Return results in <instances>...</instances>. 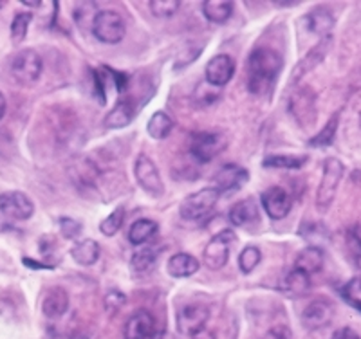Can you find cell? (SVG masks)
<instances>
[{
	"instance_id": "obj_20",
	"label": "cell",
	"mask_w": 361,
	"mask_h": 339,
	"mask_svg": "<svg viewBox=\"0 0 361 339\" xmlns=\"http://www.w3.org/2000/svg\"><path fill=\"white\" fill-rule=\"evenodd\" d=\"M135 116V105L130 98H123L119 99L114 106H112V111L105 116V127L107 128H125L128 127L132 123Z\"/></svg>"
},
{
	"instance_id": "obj_32",
	"label": "cell",
	"mask_w": 361,
	"mask_h": 339,
	"mask_svg": "<svg viewBox=\"0 0 361 339\" xmlns=\"http://www.w3.org/2000/svg\"><path fill=\"white\" fill-rule=\"evenodd\" d=\"M31 24V13H17L11 22V40L18 45L27 37V27Z\"/></svg>"
},
{
	"instance_id": "obj_25",
	"label": "cell",
	"mask_w": 361,
	"mask_h": 339,
	"mask_svg": "<svg viewBox=\"0 0 361 339\" xmlns=\"http://www.w3.org/2000/svg\"><path fill=\"white\" fill-rule=\"evenodd\" d=\"M99 253H102L99 244L92 240V238H85V240L74 244V247H71V257L80 266H92V264H96Z\"/></svg>"
},
{
	"instance_id": "obj_5",
	"label": "cell",
	"mask_w": 361,
	"mask_h": 339,
	"mask_svg": "<svg viewBox=\"0 0 361 339\" xmlns=\"http://www.w3.org/2000/svg\"><path fill=\"white\" fill-rule=\"evenodd\" d=\"M92 35L103 44H119L125 38V22L118 11L103 9L96 13L92 22Z\"/></svg>"
},
{
	"instance_id": "obj_36",
	"label": "cell",
	"mask_w": 361,
	"mask_h": 339,
	"mask_svg": "<svg viewBox=\"0 0 361 339\" xmlns=\"http://www.w3.org/2000/svg\"><path fill=\"white\" fill-rule=\"evenodd\" d=\"M180 9V2L177 0H154L150 2V11L157 18H170Z\"/></svg>"
},
{
	"instance_id": "obj_3",
	"label": "cell",
	"mask_w": 361,
	"mask_h": 339,
	"mask_svg": "<svg viewBox=\"0 0 361 339\" xmlns=\"http://www.w3.org/2000/svg\"><path fill=\"white\" fill-rule=\"evenodd\" d=\"M221 193L212 186V188H202L199 192L192 193L180 202L179 215L186 222H199L204 221L209 213L214 211L217 206Z\"/></svg>"
},
{
	"instance_id": "obj_44",
	"label": "cell",
	"mask_w": 361,
	"mask_h": 339,
	"mask_svg": "<svg viewBox=\"0 0 361 339\" xmlns=\"http://www.w3.org/2000/svg\"><path fill=\"white\" fill-rule=\"evenodd\" d=\"M25 6H29V8H40V2H33V0H25L24 2Z\"/></svg>"
},
{
	"instance_id": "obj_24",
	"label": "cell",
	"mask_w": 361,
	"mask_h": 339,
	"mask_svg": "<svg viewBox=\"0 0 361 339\" xmlns=\"http://www.w3.org/2000/svg\"><path fill=\"white\" fill-rule=\"evenodd\" d=\"M259 218V208L253 199H244L230 209V222L237 228H244V226L251 224Z\"/></svg>"
},
{
	"instance_id": "obj_9",
	"label": "cell",
	"mask_w": 361,
	"mask_h": 339,
	"mask_svg": "<svg viewBox=\"0 0 361 339\" xmlns=\"http://www.w3.org/2000/svg\"><path fill=\"white\" fill-rule=\"evenodd\" d=\"M134 173H135V180L141 186L147 195L150 197H161L164 193V184L163 179H161V173L157 170L156 163L148 156L141 154L137 159H135V166H134Z\"/></svg>"
},
{
	"instance_id": "obj_23",
	"label": "cell",
	"mask_w": 361,
	"mask_h": 339,
	"mask_svg": "<svg viewBox=\"0 0 361 339\" xmlns=\"http://www.w3.org/2000/svg\"><path fill=\"white\" fill-rule=\"evenodd\" d=\"M283 295L291 296V298H302L311 290V276L298 269H293L291 273L286 274L282 282Z\"/></svg>"
},
{
	"instance_id": "obj_27",
	"label": "cell",
	"mask_w": 361,
	"mask_h": 339,
	"mask_svg": "<svg viewBox=\"0 0 361 339\" xmlns=\"http://www.w3.org/2000/svg\"><path fill=\"white\" fill-rule=\"evenodd\" d=\"M157 233V224L150 218H141L135 221L128 229V240L134 245H143L148 240H152L154 235Z\"/></svg>"
},
{
	"instance_id": "obj_7",
	"label": "cell",
	"mask_w": 361,
	"mask_h": 339,
	"mask_svg": "<svg viewBox=\"0 0 361 339\" xmlns=\"http://www.w3.org/2000/svg\"><path fill=\"white\" fill-rule=\"evenodd\" d=\"M289 112L302 128H312L316 123V96L309 87H300L289 98Z\"/></svg>"
},
{
	"instance_id": "obj_41",
	"label": "cell",
	"mask_w": 361,
	"mask_h": 339,
	"mask_svg": "<svg viewBox=\"0 0 361 339\" xmlns=\"http://www.w3.org/2000/svg\"><path fill=\"white\" fill-rule=\"evenodd\" d=\"M331 339H361V335L357 334L354 328L341 327V328H338L333 335H331Z\"/></svg>"
},
{
	"instance_id": "obj_4",
	"label": "cell",
	"mask_w": 361,
	"mask_h": 339,
	"mask_svg": "<svg viewBox=\"0 0 361 339\" xmlns=\"http://www.w3.org/2000/svg\"><path fill=\"white\" fill-rule=\"evenodd\" d=\"M42 69H44V61L42 56L35 49H22L13 56L11 66H9V73H11L13 80L18 85H33L40 78Z\"/></svg>"
},
{
	"instance_id": "obj_17",
	"label": "cell",
	"mask_w": 361,
	"mask_h": 339,
	"mask_svg": "<svg viewBox=\"0 0 361 339\" xmlns=\"http://www.w3.org/2000/svg\"><path fill=\"white\" fill-rule=\"evenodd\" d=\"M247 180V172L238 164H224V166L215 173V186L219 193H230L238 190Z\"/></svg>"
},
{
	"instance_id": "obj_12",
	"label": "cell",
	"mask_w": 361,
	"mask_h": 339,
	"mask_svg": "<svg viewBox=\"0 0 361 339\" xmlns=\"http://www.w3.org/2000/svg\"><path fill=\"white\" fill-rule=\"evenodd\" d=\"M334 318V305L325 298H316L302 312V325L307 331H322Z\"/></svg>"
},
{
	"instance_id": "obj_14",
	"label": "cell",
	"mask_w": 361,
	"mask_h": 339,
	"mask_svg": "<svg viewBox=\"0 0 361 339\" xmlns=\"http://www.w3.org/2000/svg\"><path fill=\"white\" fill-rule=\"evenodd\" d=\"M331 47H333V38L331 37L322 38V40L318 42V44H316L314 47H312V49L309 51L304 58H302V60L298 61V66L293 69L289 83L300 82V80L304 78L305 74H309L312 69H316V67L320 66L322 61L325 60V56L329 54V51H331Z\"/></svg>"
},
{
	"instance_id": "obj_43",
	"label": "cell",
	"mask_w": 361,
	"mask_h": 339,
	"mask_svg": "<svg viewBox=\"0 0 361 339\" xmlns=\"http://www.w3.org/2000/svg\"><path fill=\"white\" fill-rule=\"evenodd\" d=\"M6 106H8V103H6L4 94H2V92H0V119L4 118V114H6Z\"/></svg>"
},
{
	"instance_id": "obj_31",
	"label": "cell",
	"mask_w": 361,
	"mask_h": 339,
	"mask_svg": "<svg viewBox=\"0 0 361 339\" xmlns=\"http://www.w3.org/2000/svg\"><path fill=\"white\" fill-rule=\"evenodd\" d=\"M307 163V156H267L264 159V168H286V170H298Z\"/></svg>"
},
{
	"instance_id": "obj_42",
	"label": "cell",
	"mask_w": 361,
	"mask_h": 339,
	"mask_svg": "<svg viewBox=\"0 0 361 339\" xmlns=\"http://www.w3.org/2000/svg\"><path fill=\"white\" fill-rule=\"evenodd\" d=\"M192 339H215V334L212 331H208V328H202L201 332L193 334Z\"/></svg>"
},
{
	"instance_id": "obj_39",
	"label": "cell",
	"mask_w": 361,
	"mask_h": 339,
	"mask_svg": "<svg viewBox=\"0 0 361 339\" xmlns=\"http://www.w3.org/2000/svg\"><path fill=\"white\" fill-rule=\"evenodd\" d=\"M60 228H62V233L66 238H74L82 231V224L71 217L60 218Z\"/></svg>"
},
{
	"instance_id": "obj_33",
	"label": "cell",
	"mask_w": 361,
	"mask_h": 339,
	"mask_svg": "<svg viewBox=\"0 0 361 339\" xmlns=\"http://www.w3.org/2000/svg\"><path fill=\"white\" fill-rule=\"evenodd\" d=\"M260 258H262V254H260L259 247L247 245V247L243 249V253L238 254V267H240V271H243L244 274L253 273L255 267L260 264Z\"/></svg>"
},
{
	"instance_id": "obj_11",
	"label": "cell",
	"mask_w": 361,
	"mask_h": 339,
	"mask_svg": "<svg viewBox=\"0 0 361 339\" xmlns=\"http://www.w3.org/2000/svg\"><path fill=\"white\" fill-rule=\"evenodd\" d=\"M0 213L11 221H27L33 217L35 204L22 192H8L0 195Z\"/></svg>"
},
{
	"instance_id": "obj_13",
	"label": "cell",
	"mask_w": 361,
	"mask_h": 339,
	"mask_svg": "<svg viewBox=\"0 0 361 339\" xmlns=\"http://www.w3.org/2000/svg\"><path fill=\"white\" fill-rule=\"evenodd\" d=\"M262 206L266 209L267 217L273 218V221H282L291 211L293 199L283 188L273 186L262 193Z\"/></svg>"
},
{
	"instance_id": "obj_18",
	"label": "cell",
	"mask_w": 361,
	"mask_h": 339,
	"mask_svg": "<svg viewBox=\"0 0 361 339\" xmlns=\"http://www.w3.org/2000/svg\"><path fill=\"white\" fill-rule=\"evenodd\" d=\"M69 309V292L62 287H51L42 300V312L45 318H62Z\"/></svg>"
},
{
	"instance_id": "obj_30",
	"label": "cell",
	"mask_w": 361,
	"mask_h": 339,
	"mask_svg": "<svg viewBox=\"0 0 361 339\" xmlns=\"http://www.w3.org/2000/svg\"><path fill=\"white\" fill-rule=\"evenodd\" d=\"M157 254L159 251L154 249V247H145V249L135 251L134 257L130 260V269L134 271L135 274H143L147 271H150L154 267L157 260Z\"/></svg>"
},
{
	"instance_id": "obj_38",
	"label": "cell",
	"mask_w": 361,
	"mask_h": 339,
	"mask_svg": "<svg viewBox=\"0 0 361 339\" xmlns=\"http://www.w3.org/2000/svg\"><path fill=\"white\" fill-rule=\"evenodd\" d=\"M349 245L353 249V258L356 261V267L361 269V224H357L356 228H353L349 231Z\"/></svg>"
},
{
	"instance_id": "obj_8",
	"label": "cell",
	"mask_w": 361,
	"mask_h": 339,
	"mask_svg": "<svg viewBox=\"0 0 361 339\" xmlns=\"http://www.w3.org/2000/svg\"><path fill=\"white\" fill-rule=\"evenodd\" d=\"M235 242V233L231 229H224L221 233L214 235L206 244L204 251H202V261L204 266L212 271H219L228 264L230 258L231 244Z\"/></svg>"
},
{
	"instance_id": "obj_40",
	"label": "cell",
	"mask_w": 361,
	"mask_h": 339,
	"mask_svg": "<svg viewBox=\"0 0 361 339\" xmlns=\"http://www.w3.org/2000/svg\"><path fill=\"white\" fill-rule=\"evenodd\" d=\"M260 339H293V334L286 325H275V327H271L269 331L264 332Z\"/></svg>"
},
{
	"instance_id": "obj_22",
	"label": "cell",
	"mask_w": 361,
	"mask_h": 339,
	"mask_svg": "<svg viewBox=\"0 0 361 339\" xmlns=\"http://www.w3.org/2000/svg\"><path fill=\"white\" fill-rule=\"evenodd\" d=\"M166 271L172 278H188L199 271V260L188 253H176L166 264Z\"/></svg>"
},
{
	"instance_id": "obj_2",
	"label": "cell",
	"mask_w": 361,
	"mask_h": 339,
	"mask_svg": "<svg viewBox=\"0 0 361 339\" xmlns=\"http://www.w3.org/2000/svg\"><path fill=\"white\" fill-rule=\"evenodd\" d=\"M345 166L341 161H338L336 157H329L324 163V173H322V180L318 184V190H316V208L318 211L325 213L331 204L336 199L338 188H340V183L343 179Z\"/></svg>"
},
{
	"instance_id": "obj_6",
	"label": "cell",
	"mask_w": 361,
	"mask_h": 339,
	"mask_svg": "<svg viewBox=\"0 0 361 339\" xmlns=\"http://www.w3.org/2000/svg\"><path fill=\"white\" fill-rule=\"evenodd\" d=\"M190 154L197 163L206 164L226 148V137L219 132H195L190 135Z\"/></svg>"
},
{
	"instance_id": "obj_15",
	"label": "cell",
	"mask_w": 361,
	"mask_h": 339,
	"mask_svg": "<svg viewBox=\"0 0 361 339\" xmlns=\"http://www.w3.org/2000/svg\"><path fill=\"white\" fill-rule=\"evenodd\" d=\"M206 82L214 87H224L226 83L233 78L235 74V60L230 54H217L206 63Z\"/></svg>"
},
{
	"instance_id": "obj_26",
	"label": "cell",
	"mask_w": 361,
	"mask_h": 339,
	"mask_svg": "<svg viewBox=\"0 0 361 339\" xmlns=\"http://www.w3.org/2000/svg\"><path fill=\"white\" fill-rule=\"evenodd\" d=\"M233 2L230 0H208L202 2V13L209 22L214 24H224L233 15Z\"/></svg>"
},
{
	"instance_id": "obj_35",
	"label": "cell",
	"mask_w": 361,
	"mask_h": 339,
	"mask_svg": "<svg viewBox=\"0 0 361 339\" xmlns=\"http://www.w3.org/2000/svg\"><path fill=\"white\" fill-rule=\"evenodd\" d=\"M219 96H221V89H219V87L209 85L208 82H204L195 89V92H193V101L201 106H206V105H212Z\"/></svg>"
},
{
	"instance_id": "obj_16",
	"label": "cell",
	"mask_w": 361,
	"mask_h": 339,
	"mask_svg": "<svg viewBox=\"0 0 361 339\" xmlns=\"http://www.w3.org/2000/svg\"><path fill=\"white\" fill-rule=\"evenodd\" d=\"M156 331L154 316L147 309H137L130 318L127 319L123 327L125 339H150Z\"/></svg>"
},
{
	"instance_id": "obj_21",
	"label": "cell",
	"mask_w": 361,
	"mask_h": 339,
	"mask_svg": "<svg viewBox=\"0 0 361 339\" xmlns=\"http://www.w3.org/2000/svg\"><path fill=\"white\" fill-rule=\"evenodd\" d=\"M325 264V253L318 245H309L304 251H300L295 261V269L302 271L305 274H316L324 269Z\"/></svg>"
},
{
	"instance_id": "obj_28",
	"label": "cell",
	"mask_w": 361,
	"mask_h": 339,
	"mask_svg": "<svg viewBox=\"0 0 361 339\" xmlns=\"http://www.w3.org/2000/svg\"><path fill=\"white\" fill-rule=\"evenodd\" d=\"M172 128H173V119L163 111L156 112V114L150 118V121H148V125H147L148 135H150L152 140H157V141L164 140V137H169L170 132H172Z\"/></svg>"
},
{
	"instance_id": "obj_19",
	"label": "cell",
	"mask_w": 361,
	"mask_h": 339,
	"mask_svg": "<svg viewBox=\"0 0 361 339\" xmlns=\"http://www.w3.org/2000/svg\"><path fill=\"white\" fill-rule=\"evenodd\" d=\"M305 22H307V27L312 35L327 38L331 37V31L334 27V15L325 6H316L314 9H311L305 15Z\"/></svg>"
},
{
	"instance_id": "obj_37",
	"label": "cell",
	"mask_w": 361,
	"mask_h": 339,
	"mask_svg": "<svg viewBox=\"0 0 361 339\" xmlns=\"http://www.w3.org/2000/svg\"><path fill=\"white\" fill-rule=\"evenodd\" d=\"M103 303H105V311H107L111 316H114L116 312H118L125 303H127V296H125L123 292H119L118 289H112L107 292Z\"/></svg>"
},
{
	"instance_id": "obj_1",
	"label": "cell",
	"mask_w": 361,
	"mask_h": 339,
	"mask_svg": "<svg viewBox=\"0 0 361 339\" xmlns=\"http://www.w3.org/2000/svg\"><path fill=\"white\" fill-rule=\"evenodd\" d=\"M283 67V58L279 51L271 47H259L250 54L247 61V87L255 94H262L275 85L280 70Z\"/></svg>"
},
{
	"instance_id": "obj_45",
	"label": "cell",
	"mask_w": 361,
	"mask_h": 339,
	"mask_svg": "<svg viewBox=\"0 0 361 339\" xmlns=\"http://www.w3.org/2000/svg\"><path fill=\"white\" fill-rule=\"evenodd\" d=\"M360 127H361V114H360Z\"/></svg>"
},
{
	"instance_id": "obj_29",
	"label": "cell",
	"mask_w": 361,
	"mask_h": 339,
	"mask_svg": "<svg viewBox=\"0 0 361 339\" xmlns=\"http://www.w3.org/2000/svg\"><path fill=\"white\" fill-rule=\"evenodd\" d=\"M340 116H341L340 111L334 112V114L331 116V119L325 123V127L322 128V132H318V134L309 141V144L314 148H327L329 144L333 143L334 137H336L338 125H340Z\"/></svg>"
},
{
	"instance_id": "obj_10",
	"label": "cell",
	"mask_w": 361,
	"mask_h": 339,
	"mask_svg": "<svg viewBox=\"0 0 361 339\" xmlns=\"http://www.w3.org/2000/svg\"><path fill=\"white\" fill-rule=\"evenodd\" d=\"M209 319V309L201 303H190L177 312V331L192 338L193 334L206 328Z\"/></svg>"
},
{
	"instance_id": "obj_34",
	"label": "cell",
	"mask_w": 361,
	"mask_h": 339,
	"mask_svg": "<svg viewBox=\"0 0 361 339\" xmlns=\"http://www.w3.org/2000/svg\"><path fill=\"white\" fill-rule=\"evenodd\" d=\"M123 222H125V209L116 208L107 218H103V222L99 224V231H102L105 237H114L119 229H121Z\"/></svg>"
}]
</instances>
